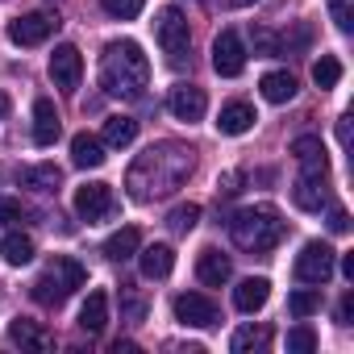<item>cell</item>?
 <instances>
[{"label":"cell","mask_w":354,"mask_h":354,"mask_svg":"<svg viewBox=\"0 0 354 354\" xmlns=\"http://www.w3.org/2000/svg\"><path fill=\"white\" fill-rule=\"evenodd\" d=\"M192 167H196V150L192 146H184V142H154V146H146L133 158V167L125 175V188H129V196L138 205H150V201H162L171 192H180L184 180L192 175Z\"/></svg>","instance_id":"cell-1"},{"label":"cell","mask_w":354,"mask_h":354,"mask_svg":"<svg viewBox=\"0 0 354 354\" xmlns=\"http://www.w3.org/2000/svg\"><path fill=\"white\" fill-rule=\"evenodd\" d=\"M146 84H150V59L142 55L138 42H109L104 55H100V88L104 96H117V100H142L146 96Z\"/></svg>","instance_id":"cell-2"},{"label":"cell","mask_w":354,"mask_h":354,"mask_svg":"<svg viewBox=\"0 0 354 354\" xmlns=\"http://www.w3.org/2000/svg\"><path fill=\"white\" fill-rule=\"evenodd\" d=\"M283 230H288V225H283V217H279L275 205H254V209H242V213L230 217V238H234V246L246 250V254H267V250H275L279 238H283Z\"/></svg>","instance_id":"cell-3"},{"label":"cell","mask_w":354,"mask_h":354,"mask_svg":"<svg viewBox=\"0 0 354 354\" xmlns=\"http://www.w3.org/2000/svg\"><path fill=\"white\" fill-rule=\"evenodd\" d=\"M84 279H88V271H84L75 259L55 254V259L46 263V271L34 279L30 296H34L42 308H63V304H67V296H71L75 288H84Z\"/></svg>","instance_id":"cell-4"},{"label":"cell","mask_w":354,"mask_h":354,"mask_svg":"<svg viewBox=\"0 0 354 354\" xmlns=\"http://www.w3.org/2000/svg\"><path fill=\"white\" fill-rule=\"evenodd\" d=\"M154 34H158V46L171 63H184L188 59V46H192V34H188V17L180 9H162L158 21H154Z\"/></svg>","instance_id":"cell-5"},{"label":"cell","mask_w":354,"mask_h":354,"mask_svg":"<svg viewBox=\"0 0 354 354\" xmlns=\"http://www.w3.org/2000/svg\"><path fill=\"white\" fill-rule=\"evenodd\" d=\"M175 321H180V325H192V329H213V325L221 321V313H217V304H213L209 296H201V292H180V296H175Z\"/></svg>","instance_id":"cell-6"},{"label":"cell","mask_w":354,"mask_h":354,"mask_svg":"<svg viewBox=\"0 0 354 354\" xmlns=\"http://www.w3.org/2000/svg\"><path fill=\"white\" fill-rule=\"evenodd\" d=\"M333 246H325V242H308L300 254H296V279L300 283H325L329 275H333Z\"/></svg>","instance_id":"cell-7"},{"label":"cell","mask_w":354,"mask_h":354,"mask_svg":"<svg viewBox=\"0 0 354 354\" xmlns=\"http://www.w3.org/2000/svg\"><path fill=\"white\" fill-rule=\"evenodd\" d=\"M242 67H246V46H242V38H238L234 30H221V34L213 38V71L225 75V80H234V75H242Z\"/></svg>","instance_id":"cell-8"},{"label":"cell","mask_w":354,"mask_h":354,"mask_svg":"<svg viewBox=\"0 0 354 354\" xmlns=\"http://www.w3.org/2000/svg\"><path fill=\"white\" fill-rule=\"evenodd\" d=\"M80 75H84V55H80L71 42L55 46V55H50V80H55V88L75 92V88H80Z\"/></svg>","instance_id":"cell-9"},{"label":"cell","mask_w":354,"mask_h":354,"mask_svg":"<svg viewBox=\"0 0 354 354\" xmlns=\"http://www.w3.org/2000/svg\"><path fill=\"white\" fill-rule=\"evenodd\" d=\"M117 209V201H113V188L109 184H84V188H75V213L84 217V221H104L109 213Z\"/></svg>","instance_id":"cell-10"},{"label":"cell","mask_w":354,"mask_h":354,"mask_svg":"<svg viewBox=\"0 0 354 354\" xmlns=\"http://www.w3.org/2000/svg\"><path fill=\"white\" fill-rule=\"evenodd\" d=\"M167 109H171L175 121H201L205 109H209V96H205V88H196V84H175L171 96H167Z\"/></svg>","instance_id":"cell-11"},{"label":"cell","mask_w":354,"mask_h":354,"mask_svg":"<svg viewBox=\"0 0 354 354\" xmlns=\"http://www.w3.org/2000/svg\"><path fill=\"white\" fill-rule=\"evenodd\" d=\"M55 30H59V17H50V13H26V17H17L9 26V38L17 46H42Z\"/></svg>","instance_id":"cell-12"},{"label":"cell","mask_w":354,"mask_h":354,"mask_svg":"<svg viewBox=\"0 0 354 354\" xmlns=\"http://www.w3.org/2000/svg\"><path fill=\"white\" fill-rule=\"evenodd\" d=\"M325 180H329V175H304V171H300V180H296V188H292L296 209H304V213H321V205H329V188H325Z\"/></svg>","instance_id":"cell-13"},{"label":"cell","mask_w":354,"mask_h":354,"mask_svg":"<svg viewBox=\"0 0 354 354\" xmlns=\"http://www.w3.org/2000/svg\"><path fill=\"white\" fill-rule=\"evenodd\" d=\"M292 154H296V162H300V171H304V175H329V158H325L321 138L300 133V138L292 142Z\"/></svg>","instance_id":"cell-14"},{"label":"cell","mask_w":354,"mask_h":354,"mask_svg":"<svg viewBox=\"0 0 354 354\" xmlns=\"http://www.w3.org/2000/svg\"><path fill=\"white\" fill-rule=\"evenodd\" d=\"M59 133H63V125H59V109H55V100H34V142L38 146H55L59 142Z\"/></svg>","instance_id":"cell-15"},{"label":"cell","mask_w":354,"mask_h":354,"mask_svg":"<svg viewBox=\"0 0 354 354\" xmlns=\"http://www.w3.org/2000/svg\"><path fill=\"white\" fill-rule=\"evenodd\" d=\"M196 275H201V283H209V288H221V283H230V275H234V263H230V254H221V250H201V259H196Z\"/></svg>","instance_id":"cell-16"},{"label":"cell","mask_w":354,"mask_h":354,"mask_svg":"<svg viewBox=\"0 0 354 354\" xmlns=\"http://www.w3.org/2000/svg\"><path fill=\"white\" fill-rule=\"evenodd\" d=\"M267 296H271V283L263 279V275H250V279H242L238 288H234V308L238 313H259L263 304H267Z\"/></svg>","instance_id":"cell-17"},{"label":"cell","mask_w":354,"mask_h":354,"mask_svg":"<svg viewBox=\"0 0 354 354\" xmlns=\"http://www.w3.org/2000/svg\"><path fill=\"white\" fill-rule=\"evenodd\" d=\"M254 121H259V117H254V104H246V100H230V104L221 109V117H217V129L230 133V138H238V133H246Z\"/></svg>","instance_id":"cell-18"},{"label":"cell","mask_w":354,"mask_h":354,"mask_svg":"<svg viewBox=\"0 0 354 354\" xmlns=\"http://www.w3.org/2000/svg\"><path fill=\"white\" fill-rule=\"evenodd\" d=\"M138 259H142V275H146V279H167V275L175 271V250L162 246V242L138 250Z\"/></svg>","instance_id":"cell-19"},{"label":"cell","mask_w":354,"mask_h":354,"mask_svg":"<svg viewBox=\"0 0 354 354\" xmlns=\"http://www.w3.org/2000/svg\"><path fill=\"white\" fill-rule=\"evenodd\" d=\"M17 180H21L26 188H34V192H59L63 171H59L55 162H38V167H21V171H17Z\"/></svg>","instance_id":"cell-20"},{"label":"cell","mask_w":354,"mask_h":354,"mask_svg":"<svg viewBox=\"0 0 354 354\" xmlns=\"http://www.w3.org/2000/svg\"><path fill=\"white\" fill-rule=\"evenodd\" d=\"M104 325H109V296L96 288V292H88V300L80 308V329L84 333H100Z\"/></svg>","instance_id":"cell-21"},{"label":"cell","mask_w":354,"mask_h":354,"mask_svg":"<svg viewBox=\"0 0 354 354\" xmlns=\"http://www.w3.org/2000/svg\"><path fill=\"white\" fill-rule=\"evenodd\" d=\"M259 88H263V100L288 104V100L296 96V75H292V71H267V75L259 80Z\"/></svg>","instance_id":"cell-22"},{"label":"cell","mask_w":354,"mask_h":354,"mask_svg":"<svg viewBox=\"0 0 354 354\" xmlns=\"http://www.w3.org/2000/svg\"><path fill=\"white\" fill-rule=\"evenodd\" d=\"M71 162L84 167V171L100 167V162H104V142L92 138V133H75V138H71Z\"/></svg>","instance_id":"cell-23"},{"label":"cell","mask_w":354,"mask_h":354,"mask_svg":"<svg viewBox=\"0 0 354 354\" xmlns=\"http://www.w3.org/2000/svg\"><path fill=\"white\" fill-rule=\"evenodd\" d=\"M138 250H142V234H138L133 225L109 234V242H104V259H113V263H125V259H133Z\"/></svg>","instance_id":"cell-24"},{"label":"cell","mask_w":354,"mask_h":354,"mask_svg":"<svg viewBox=\"0 0 354 354\" xmlns=\"http://www.w3.org/2000/svg\"><path fill=\"white\" fill-rule=\"evenodd\" d=\"M271 346V329L267 325H242L234 337H230V350L234 354H259Z\"/></svg>","instance_id":"cell-25"},{"label":"cell","mask_w":354,"mask_h":354,"mask_svg":"<svg viewBox=\"0 0 354 354\" xmlns=\"http://www.w3.org/2000/svg\"><path fill=\"white\" fill-rule=\"evenodd\" d=\"M0 254H5L9 267H26V263H34V238L30 234H9L0 242Z\"/></svg>","instance_id":"cell-26"},{"label":"cell","mask_w":354,"mask_h":354,"mask_svg":"<svg viewBox=\"0 0 354 354\" xmlns=\"http://www.w3.org/2000/svg\"><path fill=\"white\" fill-rule=\"evenodd\" d=\"M138 138V121L133 117H109L104 121V146H129Z\"/></svg>","instance_id":"cell-27"},{"label":"cell","mask_w":354,"mask_h":354,"mask_svg":"<svg viewBox=\"0 0 354 354\" xmlns=\"http://www.w3.org/2000/svg\"><path fill=\"white\" fill-rule=\"evenodd\" d=\"M9 337H13L17 346H30V350H50V337H46V333H42V329L34 325V321H21V317L13 321Z\"/></svg>","instance_id":"cell-28"},{"label":"cell","mask_w":354,"mask_h":354,"mask_svg":"<svg viewBox=\"0 0 354 354\" xmlns=\"http://www.w3.org/2000/svg\"><path fill=\"white\" fill-rule=\"evenodd\" d=\"M196 221H201V205H175L171 217H167V230L171 234H192Z\"/></svg>","instance_id":"cell-29"},{"label":"cell","mask_w":354,"mask_h":354,"mask_svg":"<svg viewBox=\"0 0 354 354\" xmlns=\"http://www.w3.org/2000/svg\"><path fill=\"white\" fill-rule=\"evenodd\" d=\"M337 80H342V63H337L333 55H321V59L313 63V84H317V88H337Z\"/></svg>","instance_id":"cell-30"},{"label":"cell","mask_w":354,"mask_h":354,"mask_svg":"<svg viewBox=\"0 0 354 354\" xmlns=\"http://www.w3.org/2000/svg\"><path fill=\"white\" fill-rule=\"evenodd\" d=\"M317 308H321V292H313V288H300V292H292V296H288V313H292V317H300V321H304V317H313Z\"/></svg>","instance_id":"cell-31"},{"label":"cell","mask_w":354,"mask_h":354,"mask_svg":"<svg viewBox=\"0 0 354 354\" xmlns=\"http://www.w3.org/2000/svg\"><path fill=\"white\" fill-rule=\"evenodd\" d=\"M142 5H146V0H100V9L109 17H117V21H133L142 13Z\"/></svg>","instance_id":"cell-32"},{"label":"cell","mask_w":354,"mask_h":354,"mask_svg":"<svg viewBox=\"0 0 354 354\" xmlns=\"http://www.w3.org/2000/svg\"><path fill=\"white\" fill-rule=\"evenodd\" d=\"M288 350H292V354H313V350H317V333H313L308 325L288 329Z\"/></svg>","instance_id":"cell-33"},{"label":"cell","mask_w":354,"mask_h":354,"mask_svg":"<svg viewBox=\"0 0 354 354\" xmlns=\"http://www.w3.org/2000/svg\"><path fill=\"white\" fill-rule=\"evenodd\" d=\"M329 13H333L337 30H342V34H350V26H354V9H350V0H329Z\"/></svg>","instance_id":"cell-34"},{"label":"cell","mask_w":354,"mask_h":354,"mask_svg":"<svg viewBox=\"0 0 354 354\" xmlns=\"http://www.w3.org/2000/svg\"><path fill=\"white\" fill-rule=\"evenodd\" d=\"M21 217H26L21 201H13V196H0V225H13V221H21Z\"/></svg>","instance_id":"cell-35"},{"label":"cell","mask_w":354,"mask_h":354,"mask_svg":"<svg viewBox=\"0 0 354 354\" xmlns=\"http://www.w3.org/2000/svg\"><path fill=\"white\" fill-rule=\"evenodd\" d=\"M242 180H246L242 171H230V175H221V180H217V196H225V201H230V196H238V192H242Z\"/></svg>","instance_id":"cell-36"},{"label":"cell","mask_w":354,"mask_h":354,"mask_svg":"<svg viewBox=\"0 0 354 354\" xmlns=\"http://www.w3.org/2000/svg\"><path fill=\"white\" fill-rule=\"evenodd\" d=\"M254 55H279V38L271 30H254Z\"/></svg>","instance_id":"cell-37"},{"label":"cell","mask_w":354,"mask_h":354,"mask_svg":"<svg viewBox=\"0 0 354 354\" xmlns=\"http://www.w3.org/2000/svg\"><path fill=\"white\" fill-rule=\"evenodd\" d=\"M350 321H354V292H346L337 300V325H350Z\"/></svg>","instance_id":"cell-38"},{"label":"cell","mask_w":354,"mask_h":354,"mask_svg":"<svg viewBox=\"0 0 354 354\" xmlns=\"http://www.w3.org/2000/svg\"><path fill=\"white\" fill-rule=\"evenodd\" d=\"M329 230L333 234H346L350 230V213L346 209H329Z\"/></svg>","instance_id":"cell-39"},{"label":"cell","mask_w":354,"mask_h":354,"mask_svg":"<svg viewBox=\"0 0 354 354\" xmlns=\"http://www.w3.org/2000/svg\"><path fill=\"white\" fill-rule=\"evenodd\" d=\"M337 138H342V146H350V117L337 121Z\"/></svg>","instance_id":"cell-40"},{"label":"cell","mask_w":354,"mask_h":354,"mask_svg":"<svg viewBox=\"0 0 354 354\" xmlns=\"http://www.w3.org/2000/svg\"><path fill=\"white\" fill-rule=\"evenodd\" d=\"M342 275L354 283V254H342Z\"/></svg>","instance_id":"cell-41"},{"label":"cell","mask_w":354,"mask_h":354,"mask_svg":"<svg viewBox=\"0 0 354 354\" xmlns=\"http://www.w3.org/2000/svg\"><path fill=\"white\" fill-rule=\"evenodd\" d=\"M230 9H246V5H259V0H225Z\"/></svg>","instance_id":"cell-42"}]
</instances>
